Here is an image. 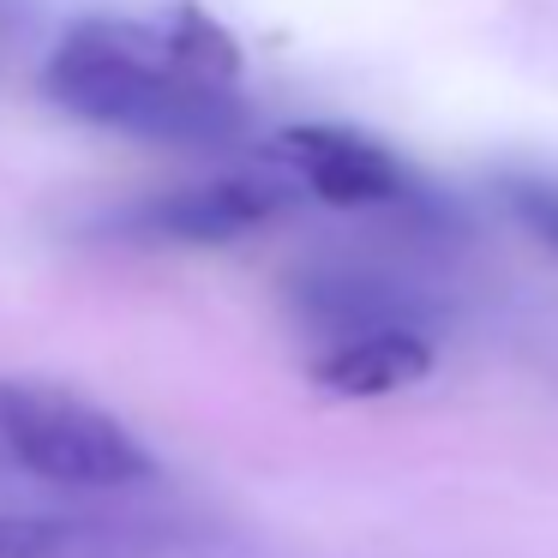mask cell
I'll return each mask as SVG.
<instances>
[{
  "instance_id": "6da1fadb",
  "label": "cell",
  "mask_w": 558,
  "mask_h": 558,
  "mask_svg": "<svg viewBox=\"0 0 558 558\" xmlns=\"http://www.w3.org/2000/svg\"><path fill=\"white\" fill-rule=\"evenodd\" d=\"M54 109L102 133L174 150H222L253 133L241 49L198 7L78 19L43 61Z\"/></svg>"
},
{
  "instance_id": "7a4b0ae2",
  "label": "cell",
  "mask_w": 558,
  "mask_h": 558,
  "mask_svg": "<svg viewBox=\"0 0 558 558\" xmlns=\"http://www.w3.org/2000/svg\"><path fill=\"white\" fill-rule=\"evenodd\" d=\"M150 481L157 457L121 414L49 378H0V486L114 498Z\"/></svg>"
},
{
  "instance_id": "3957f363",
  "label": "cell",
  "mask_w": 558,
  "mask_h": 558,
  "mask_svg": "<svg viewBox=\"0 0 558 558\" xmlns=\"http://www.w3.org/2000/svg\"><path fill=\"white\" fill-rule=\"evenodd\" d=\"M270 157L330 210H426V186L414 181L409 162L385 138L354 133V126H289L270 145Z\"/></svg>"
},
{
  "instance_id": "277c9868",
  "label": "cell",
  "mask_w": 558,
  "mask_h": 558,
  "mask_svg": "<svg viewBox=\"0 0 558 558\" xmlns=\"http://www.w3.org/2000/svg\"><path fill=\"white\" fill-rule=\"evenodd\" d=\"M289 313L313 337V349L373 330H433V301L402 270L366 258H318L289 277Z\"/></svg>"
},
{
  "instance_id": "5b68a950",
  "label": "cell",
  "mask_w": 558,
  "mask_h": 558,
  "mask_svg": "<svg viewBox=\"0 0 558 558\" xmlns=\"http://www.w3.org/2000/svg\"><path fill=\"white\" fill-rule=\"evenodd\" d=\"M282 210V181L270 174H217L193 186H162L133 205L109 210L102 229L126 241H162V246H222L265 229Z\"/></svg>"
},
{
  "instance_id": "8992f818",
  "label": "cell",
  "mask_w": 558,
  "mask_h": 558,
  "mask_svg": "<svg viewBox=\"0 0 558 558\" xmlns=\"http://www.w3.org/2000/svg\"><path fill=\"white\" fill-rule=\"evenodd\" d=\"M181 534L114 510H0V558H169Z\"/></svg>"
},
{
  "instance_id": "52a82bcc",
  "label": "cell",
  "mask_w": 558,
  "mask_h": 558,
  "mask_svg": "<svg viewBox=\"0 0 558 558\" xmlns=\"http://www.w3.org/2000/svg\"><path fill=\"white\" fill-rule=\"evenodd\" d=\"M438 366L433 330H373V337H349V342H325L313 349L306 373L325 397H349V402H373V397H397V390L421 385Z\"/></svg>"
},
{
  "instance_id": "ba28073f",
  "label": "cell",
  "mask_w": 558,
  "mask_h": 558,
  "mask_svg": "<svg viewBox=\"0 0 558 558\" xmlns=\"http://www.w3.org/2000/svg\"><path fill=\"white\" fill-rule=\"evenodd\" d=\"M498 193H505L510 217H517L522 229L546 246V253H558V174L517 169V174H505V181H498Z\"/></svg>"
}]
</instances>
